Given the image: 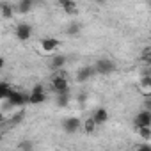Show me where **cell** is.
Wrapping results in <instances>:
<instances>
[{"label":"cell","mask_w":151,"mask_h":151,"mask_svg":"<svg viewBox=\"0 0 151 151\" xmlns=\"http://www.w3.org/2000/svg\"><path fill=\"white\" fill-rule=\"evenodd\" d=\"M50 86H52V89H53L55 94H57V93H62V91H69V82H68V78H66V75L60 73V71H57L53 77H52Z\"/></svg>","instance_id":"obj_1"},{"label":"cell","mask_w":151,"mask_h":151,"mask_svg":"<svg viewBox=\"0 0 151 151\" xmlns=\"http://www.w3.org/2000/svg\"><path fill=\"white\" fill-rule=\"evenodd\" d=\"M32 32H34V29H32V25L27 23V22H20V23L14 27V37H16L18 41H29V39L32 37Z\"/></svg>","instance_id":"obj_2"},{"label":"cell","mask_w":151,"mask_h":151,"mask_svg":"<svg viewBox=\"0 0 151 151\" xmlns=\"http://www.w3.org/2000/svg\"><path fill=\"white\" fill-rule=\"evenodd\" d=\"M45 100H46V91H45L43 84H36L29 93V105H39Z\"/></svg>","instance_id":"obj_3"},{"label":"cell","mask_w":151,"mask_h":151,"mask_svg":"<svg viewBox=\"0 0 151 151\" xmlns=\"http://www.w3.org/2000/svg\"><path fill=\"white\" fill-rule=\"evenodd\" d=\"M59 46H60V41H59L57 37H43V39L39 41V50H41V53H45V55H52Z\"/></svg>","instance_id":"obj_4"},{"label":"cell","mask_w":151,"mask_h":151,"mask_svg":"<svg viewBox=\"0 0 151 151\" xmlns=\"http://www.w3.org/2000/svg\"><path fill=\"white\" fill-rule=\"evenodd\" d=\"M94 68H96L98 75H110V73H114L116 64H114V60H110L107 57H101V59H98L94 62Z\"/></svg>","instance_id":"obj_5"},{"label":"cell","mask_w":151,"mask_h":151,"mask_svg":"<svg viewBox=\"0 0 151 151\" xmlns=\"http://www.w3.org/2000/svg\"><path fill=\"white\" fill-rule=\"evenodd\" d=\"M9 105L14 109H22L25 105H29V93H22V91H13L9 96Z\"/></svg>","instance_id":"obj_6"},{"label":"cell","mask_w":151,"mask_h":151,"mask_svg":"<svg viewBox=\"0 0 151 151\" xmlns=\"http://www.w3.org/2000/svg\"><path fill=\"white\" fill-rule=\"evenodd\" d=\"M133 124H135V128H140V126H151V110L142 109V110L135 116Z\"/></svg>","instance_id":"obj_7"},{"label":"cell","mask_w":151,"mask_h":151,"mask_svg":"<svg viewBox=\"0 0 151 151\" xmlns=\"http://www.w3.org/2000/svg\"><path fill=\"white\" fill-rule=\"evenodd\" d=\"M80 126H82V121H80L78 117H66V119L62 121V130H64L66 133H75Z\"/></svg>","instance_id":"obj_8"},{"label":"cell","mask_w":151,"mask_h":151,"mask_svg":"<svg viewBox=\"0 0 151 151\" xmlns=\"http://www.w3.org/2000/svg\"><path fill=\"white\" fill-rule=\"evenodd\" d=\"M94 73H96L94 66H82L77 71V82H87V80H91Z\"/></svg>","instance_id":"obj_9"},{"label":"cell","mask_w":151,"mask_h":151,"mask_svg":"<svg viewBox=\"0 0 151 151\" xmlns=\"http://www.w3.org/2000/svg\"><path fill=\"white\" fill-rule=\"evenodd\" d=\"M32 7H34V0H20L14 6V11L18 14H27V13L32 11Z\"/></svg>","instance_id":"obj_10"},{"label":"cell","mask_w":151,"mask_h":151,"mask_svg":"<svg viewBox=\"0 0 151 151\" xmlns=\"http://www.w3.org/2000/svg\"><path fill=\"white\" fill-rule=\"evenodd\" d=\"M66 62H68V57L62 55V53H57V55L52 57V60H50V68L55 69V71H59V69H62V68L66 66Z\"/></svg>","instance_id":"obj_11"},{"label":"cell","mask_w":151,"mask_h":151,"mask_svg":"<svg viewBox=\"0 0 151 151\" xmlns=\"http://www.w3.org/2000/svg\"><path fill=\"white\" fill-rule=\"evenodd\" d=\"M93 117H94V121H96V123H98V126H100V124H105V123L109 121V112H107V109H105V107H100V109H96V110H94Z\"/></svg>","instance_id":"obj_12"},{"label":"cell","mask_w":151,"mask_h":151,"mask_svg":"<svg viewBox=\"0 0 151 151\" xmlns=\"http://www.w3.org/2000/svg\"><path fill=\"white\" fill-rule=\"evenodd\" d=\"M59 4H60L62 11H64L66 14L77 13V4H75V0H59Z\"/></svg>","instance_id":"obj_13"},{"label":"cell","mask_w":151,"mask_h":151,"mask_svg":"<svg viewBox=\"0 0 151 151\" xmlns=\"http://www.w3.org/2000/svg\"><path fill=\"white\" fill-rule=\"evenodd\" d=\"M0 13H2V18L4 20H9L11 16H14V6L7 4V2H2V9H0Z\"/></svg>","instance_id":"obj_14"},{"label":"cell","mask_w":151,"mask_h":151,"mask_svg":"<svg viewBox=\"0 0 151 151\" xmlns=\"http://www.w3.org/2000/svg\"><path fill=\"white\" fill-rule=\"evenodd\" d=\"M82 126H84V132L86 133H94V130H96V126H98V123L94 121V117H87L84 123H82Z\"/></svg>","instance_id":"obj_15"},{"label":"cell","mask_w":151,"mask_h":151,"mask_svg":"<svg viewBox=\"0 0 151 151\" xmlns=\"http://www.w3.org/2000/svg\"><path fill=\"white\" fill-rule=\"evenodd\" d=\"M13 91H14V89H13L7 82H2V84H0V98H2V100H9V96H11Z\"/></svg>","instance_id":"obj_16"},{"label":"cell","mask_w":151,"mask_h":151,"mask_svg":"<svg viewBox=\"0 0 151 151\" xmlns=\"http://www.w3.org/2000/svg\"><path fill=\"white\" fill-rule=\"evenodd\" d=\"M68 103H69V91L57 93V105L59 107H66Z\"/></svg>","instance_id":"obj_17"},{"label":"cell","mask_w":151,"mask_h":151,"mask_svg":"<svg viewBox=\"0 0 151 151\" xmlns=\"http://www.w3.org/2000/svg\"><path fill=\"white\" fill-rule=\"evenodd\" d=\"M66 34H68V36H71V37L78 36V34H80V25H78V23H75V22H73V23H69V25L66 27Z\"/></svg>","instance_id":"obj_18"},{"label":"cell","mask_w":151,"mask_h":151,"mask_svg":"<svg viewBox=\"0 0 151 151\" xmlns=\"http://www.w3.org/2000/svg\"><path fill=\"white\" fill-rule=\"evenodd\" d=\"M137 132L142 140H151V126H140L137 128Z\"/></svg>","instance_id":"obj_19"},{"label":"cell","mask_w":151,"mask_h":151,"mask_svg":"<svg viewBox=\"0 0 151 151\" xmlns=\"http://www.w3.org/2000/svg\"><path fill=\"white\" fill-rule=\"evenodd\" d=\"M140 62L144 66H151V48H144L140 53Z\"/></svg>","instance_id":"obj_20"},{"label":"cell","mask_w":151,"mask_h":151,"mask_svg":"<svg viewBox=\"0 0 151 151\" xmlns=\"http://www.w3.org/2000/svg\"><path fill=\"white\" fill-rule=\"evenodd\" d=\"M23 117H25V110H18V112H16V114L13 116V119H11V121H13L14 124H18V123H20V121H22Z\"/></svg>","instance_id":"obj_21"},{"label":"cell","mask_w":151,"mask_h":151,"mask_svg":"<svg viewBox=\"0 0 151 151\" xmlns=\"http://www.w3.org/2000/svg\"><path fill=\"white\" fill-rule=\"evenodd\" d=\"M144 109L151 110V98H149V94H146V100H144Z\"/></svg>","instance_id":"obj_22"},{"label":"cell","mask_w":151,"mask_h":151,"mask_svg":"<svg viewBox=\"0 0 151 151\" xmlns=\"http://www.w3.org/2000/svg\"><path fill=\"white\" fill-rule=\"evenodd\" d=\"M32 147H34V146H32L30 142H23V144L18 146V149H32Z\"/></svg>","instance_id":"obj_23"},{"label":"cell","mask_w":151,"mask_h":151,"mask_svg":"<svg viewBox=\"0 0 151 151\" xmlns=\"http://www.w3.org/2000/svg\"><path fill=\"white\" fill-rule=\"evenodd\" d=\"M135 149H151V144H144V142H140V144L135 146Z\"/></svg>","instance_id":"obj_24"},{"label":"cell","mask_w":151,"mask_h":151,"mask_svg":"<svg viewBox=\"0 0 151 151\" xmlns=\"http://www.w3.org/2000/svg\"><path fill=\"white\" fill-rule=\"evenodd\" d=\"M94 2H96V4H100V6H103V4L107 2V0H94Z\"/></svg>","instance_id":"obj_25"},{"label":"cell","mask_w":151,"mask_h":151,"mask_svg":"<svg viewBox=\"0 0 151 151\" xmlns=\"http://www.w3.org/2000/svg\"><path fill=\"white\" fill-rule=\"evenodd\" d=\"M147 7H149V9H151V0H147Z\"/></svg>","instance_id":"obj_26"},{"label":"cell","mask_w":151,"mask_h":151,"mask_svg":"<svg viewBox=\"0 0 151 151\" xmlns=\"http://www.w3.org/2000/svg\"><path fill=\"white\" fill-rule=\"evenodd\" d=\"M149 94H151V80H149Z\"/></svg>","instance_id":"obj_27"},{"label":"cell","mask_w":151,"mask_h":151,"mask_svg":"<svg viewBox=\"0 0 151 151\" xmlns=\"http://www.w3.org/2000/svg\"><path fill=\"white\" fill-rule=\"evenodd\" d=\"M16 2H20V0H16Z\"/></svg>","instance_id":"obj_28"}]
</instances>
